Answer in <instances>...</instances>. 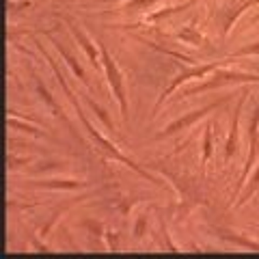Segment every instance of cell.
Wrapping results in <instances>:
<instances>
[{
    "label": "cell",
    "mask_w": 259,
    "mask_h": 259,
    "mask_svg": "<svg viewBox=\"0 0 259 259\" xmlns=\"http://www.w3.org/2000/svg\"><path fill=\"white\" fill-rule=\"evenodd\" d=\"M145 225H147V214H141L139 221H136V225H134V238L136 240H141L145 236Z\"/></svg>",
    "instance_id": "44dd1931"
},
{
    "label": "cell",
    "mask_w": 259,
    "mask_h": 259,
    "mask_svg": "<svg viewBox=\"0 0 259 259\" xmlns=\"http://www.w3.org/2000/svg\"><path fill=\"white\" fill-rule=\"evenodd\" d=\"M248 54H259V41L248 44V46H244V48H240V50L233 52L229 59H240V56H248Z\"/></svg>",
    "instance_id": "ffe728a7"
},
{
    "label": "cell",
    "mask_w": 259,
    "mask_h": 259,
    "mask_svg": "<svg viewBox=\"0 0 259 259\" xmlns=\"http://www.w3.org/2000/svg\"><path fill=\"white\" fill-rule=\"evenodd\" d=\"M257 22H259V13L255 15V18H253V20H250V22H248V26H250V24H257Z\"/></svg>",
    "instance_id": "603a6c76"
},
{
    "label": "cell",
    "mask_w": 259,
    "mask_h": 259,
    "mask_svg": "<svg viewBox=\"0 0 259 259\" xmlns=\"http://www.w3.org/2000/svg\"><path fill=\"white\" fill-rule=\"evenodd\" d=\"M253 84L259 82V74H250V71H229V69H221L216 71L214 76H209L205 82L201 84H194L190 89H186L184 93H180L182 97H190L194 93H205V91H212V89L218 87H225V84Z\"/></svg>",
    "instance_id": "7a4b0ae2"
},
{
    "label": "cell",
    "mask_w": 259,
    "mask_h": 259,
    "mask_svg": "<svg viewBox=\"0 0 259 259\" xmlns=\"http://www.w3.org/2000/svg\"><path fill=\"white\" fill-rule=\"evenodd\" d=\"M257 188H259V164H257V171H255V175L250 177V184L246 186V190L242 192V197L238 199V203H236V205H238V207H240V205H244L246 201L250 199V194H255V192H257Z\"/></svg>",
    "instance_id": "e0dca14e"
},
{
    "label": "cell",
    "mask_w": 259,
    "mask_h": 259,
    "mask_svg": "<svg viewBox=\"0 0 259 259\" xmlns=\"http://www.w3.org/2000/svg\"><path fill=\"white\" fill-rule=\"evenodd\" d=\"M46 37H48V39H50V44L54 46V50H56V52H59V54L63 56V59H65V63H67V65H69V69H71V71H74V76H76V78L80 80V82H84V84L89 87V78H87V74H84L82 65H80V63L76 61V56H74V54H71V52H69V50H67V48H65V46H63L61 41H56V39H54V37L50 35V32H46Z\"/></svg>",
    "instance_id": "ba28073f"
},
{
    "label": "cell",
    "mask_w": 259,
    "mask_h": 259,
    "mask_svg": "<svg viewBox=\"0 0 259 259\" xmlns=\"http://www.w3.org/2000/svg\"><path fill=\"white\" fill-rule=\"evenodd\" d=\"M216 233H218V236H221L223 240L231 242V244H236V246L259 250V242H255V240H248V238L240 236V233H236V231H229V229H216Z\"/></svg>",
    "instance_id": "4fadbf2b"
},
{
    "label": "cell",
    "mask_w": 259,
    "mask_h": 259,
    "mask_svg": "<svg viewBox=\"0 0 259 259\" xmlns=\"http://www.w3.org/2000/svg\"><path fill=\"white\" fill-rule=\"evenodd\" d=\"M35 46L39 48V50H41V54L46 56V61L48 63H50L52 65V69H54V74H56V80H59V84H61V89H63V91H65V95H67L69 97V102L71 104H74V108H76V112H78V117L80 119H82V125H84V130H87V132L89 134H91L93 136V141L97 143V147H100L102 151H106L108 153V156L112 158V160H117V162H121V164H125V166H130V168H132V171H136V173H139V175H143L145 177V180H149V182H156V184H162V182H158L156 180V177H153L151 173H147V171H145V168H141L139 164H136V162L134 160H130V158H125L123 156V153H121L117 147H115V145H112L110 141H106V139H104V136L100 134V132H97V130L91 125V121H89L87 119V115H84V112H82V106H80V104H78V100H76V95L74 93H71V89L67 87V82H65V78H63V74H61V71H59V67H56V61L52 59V56L50 54H48L46 50H44V46L41 44H39L37 41V39H35Z\"/></svg>",
    "instance_id": "6da1fadb"
},
{
    "label": "cell",
    "mask_w": 259,
    "mask_h": 259,
    "mask_svg": "<svg viewBox=\"0 0 259 259\" xmlns=\"http://www.w3.org/2000/svg\"><path fill=\"white\" fill-rule=\"evenodd\" d=\"M158 0H125V11H143L151 9Z\"/></svg>",
    "instance_id": "d6986e66"
},
{
    "label": "cell",
    "mask_w": 259,
    "mask_h": 259,
    "mask_svg": "<svg viewBox=\"0 0 259 259\" xmlns=\"http://www.w3.org/2000/svg\"><path fill=\"white\" fill-rule=\"evenodd\" d=\"M97 3H123V0H97Z\"/></svg>",
    "instance_id": "cb8c5ba5"
},
{
    "label": "cell",
    "mask_w": 259,
    "mask_h": 259,
    "mask_svg": "<svg viewBox=\"0 0 259 259\" xmlns=\"http://www.w3.org/2000/svg\"><path fill=\"white\" fill-rule=\"evenodd\" d=\"M37 93H39V97H41V100H44V104H46V106H48V108H50V112H52V115H54V117H61V119L65 121V123H67V125L71 127V123H69V119H67V117H65V115H63V110L59 108V104H56V102H54V97L50 95V91H48V89H46V87L41 84V80H37Z\"/></svg>",
    "instance_id": "5bb4252c"
},
{
    "label": "cell",
    "mask_w": 259,
    "mask_h": 259,
    "mask_svg": "<svg viewBox=\"0 0 259 259\" xmlns=\"http://www.w3.org/2000/svg\"><path fill=\"white\" fill-rule=\"evenodd\" d=\"M212 153H214V147H212V125H207L205 134H203V153H201V166H203V171H205L209 158H212Z\"/></svg>",
    "instance_id": "2e32d148"
},
{
    "label": "cell",
    "mask_w": 259,
    "mask_h": 259,
    "mask_svg": "<svg viewBox=\"0 0 259 259\" xmlns=\"http://www.w3.org/2000/svg\"><path fill=\"white\" fill-rule=\"evenodd\" d=\"M67 28L71 30V35H74V39H76V41H78V46H80V48H82V50H84V54L89 56V61H91V63H93V67H95V69H100L102 52H100V50H97V48H95V44H93V41H91V39H89V37L84 35V30H82V28H80V24H76L74 20H69V18H67Z\"/></svg>",
    "instance_id": "52a82bcc"
},
{
    "label": "cell",
    "mask_w": 259,
    "mask_h": 259,
    "mask_svg": "<svg viewBox=\"0 0 259 259\" xmlns=\"http://www.w3.org/2000/svg\"><path fill=\"white\" fill-rule=\"evenodd\" d=\"M100 44V52H102V67H104V74H106V80H108V87L112 95H115V100L119 104V110H121V119H123V123H127V97H125V89H123V76H121V71L117 67L115 59L110 56V52L106 50V46L102 41Z\"/></svg>",
    "instance_id": "3957f363"
},
{
    "label": "cell",
    "mask_w": 259,
    "mask_h": 259,
    "mask_svg": "<svg viewBox=\"0 0 259 259\" xmlns=\"http://www.w3.org/2000/svg\"><path fill=\"white\" fill-rule=\"evenodd\" d=\"M223 102H227V100H221V102H212V104H207V106H203V108H199V110H192V112H188V115H184V117H180V119H175V121H171L162 132H158L153 139L156 141H162V139H168V136H173V134H177V132H182V130H188L190 125H194L197 121H201V119H205L209 112L212 110H216L218 106H221Z\"/></svg>",
    "instance_id": "5b68a950"
},
{
    "label": "cell",
    "mask_w": 259,
    "mask_h": 259,
    "mask_svg": "<svg viewBox=\"0 0 259 259\" xmlns=\"http://www.w3.org/2000/svg\"><path fill=\"white\" fill-rule=\"evenodd\" d=\"M28 188H44V190H76L87 186V182L80 180H39V182H26Z\"/></svg>",
    "instance_id": "30bf717a"
},
{
    "label": "cell",
    "mask_w": 259,
    "mask_h": 259,
    "mask_svg": "<svg viewBox=\"0 0 259 259\" xmlns=\"http://www.w3.org/2000/svg\"><path fill=\"white\" fill-rule=\"evenodd\" d=\"M177 39H180L182 44L197 46V48H201V46H205V44H207V41H205V37L201 35L197 28H194V22H190V24H186V26H182V30L177 32Z\"/></svg>",
    "instance_id": "7c38bea8"
},
{
    "label": "cell",
    "mask_w": 259,
    "mask_h": 259,
    "mask_svg": "<svg viewBox=\"0 0 259 259\" xmlns=\"http://www.w3.org/2000/svg\"><path fill=\"white\" fill-rule=\"evenodd\" d=\"M257 69H259V67H257Z\"/></svg>",
    "instance_id": "d4e9b609"
},
{
    "label": "cell",
    "mask_w": 259,
    "mask_h": 259,
    "mask_svg": "<svg viewBox=\"0 0 259 259\" xmlns=\"http://www.w3.org/2000/svg\"><path fill=\"white\" fill-rule=\"evenodd\" d=\"M7 123H9L11 130H20V132H26V134H30V136H35V139H46V136H48L44 130H39V127H35V125L24 123V121L15 119V115H11V119L7 121Z\"/></svg>",
    "instance_id": "9a60e30c"
},
{
    "label": "cell",
    "mask_w": 259,
    "mask_h": 259,
    "mask_svg": "<svg viewBox=\"0 0 259 259\" xmlns=\"http://www.w3.org/2000/svg\"><path fill=\"white\" fill-rule=\"evenodd\" d=\"M106 238H108V246L112 250H117L119 248V242H117V233L115 231H106Z\"/></svg>",
    "instance_id": "7402d4cb"
},
{
    "label": "cell",
    "mask_w": 259,
    "mask_h": 259,
    "mask_svg": "<svg viewBox=\"0 0 259 259\" xmlns=\"http://www.w3.org/2000/svg\"><path fill=\"white\" fill-rule=\"evenodd\" d=\"M87 104H89V106H91L95 112H97V117H100L102 119V123L104 125H106V130H108V132H112V130H115V123H112V121L108 119V115H106V110H104L102 106H100V104H95L93 100H89V97H87Z\"/></svg>",
    "instance_id": "ac0fdd59"
},
{
    "label": "cell",
    "mask_w": 259,
    "mask_h": 259,
    "mask_svg": "<svg viewBox=\"0 0 259 259\" xmlns=\"http://www.w3.org/2000/svg\"><path fill=\"white\" fill-rule=\"evenodd\" d=\"M197 3V0H186L184 5H175V7H164V9H158V11H153V13H147L145 15V20L141 24H134V26H145V24H156L160 20H166V18H171V15L175 13H182L186 9H190V7Z\"/></svg>",
    "instance_id": "8fae6325"
},
{
    "label": "cell",
    "mask_w": 259,
    "mask_h": 259,
    "mask_svg": "<svg viewBox=\"0 0 259 259\" xmlns=\"http://www.w3.org/2000/svg\"><path fill=\"white\" fill-rule=\"evenodd\" d=\"M225 63H229V59L227 61H216V63H207V65H197V67H190V69H184V71H180L171 82H168V87L162 91V95L158 97V102H156V106H153V112H151V119L158 115V110H160V106L164 104V100L168 95H173L177 89H180L184 82H188V80H194V78H205V76H209L212 71H216L221 65H225Z\"/></svg>",
    "instance_id": "277c9868"
},
{
    "label": "cell",
    "mask_w": 259,
    "mask_h": 259,
    "mask_svg": "<svg viewBox=\"0 0 259 259\" xmlns=\"http://www.w3.org/2000/svg\"><path fill=\"white\" fill-rule=\"evenodd\" d=\"M259 5V0H244V3H240L236 7H229V9H223V37H227L233 28V24L238 22V18L242 13H244L246 9H250V7Z\"/></svg>",
    "instance_id": "9c48e42d"
},
{
    "label": "cell",
    "mask_w": 259,
    "mask_h": 259,
    "mask_svg": "<svg viewBox=\"0 0 259 259\" xmlns=\"http://www.w3.org/2000/svg\"><path fill=\"white\" fill-rule=\"evenodd\" d=\"M246 95H248V91L244 89V91L240 93V100H238V106H236V110H233V119H231L229 136H227V143H225V160H227V162H229L233 156H236V151H238V130H240V115H242V106H244V102H246Z\"/></svg>",
    "instance_id": "8992f818"
}]
</instances>
